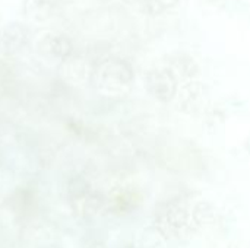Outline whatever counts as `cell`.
Returning <instances> with one entry per match:
<instances>
[{
    "instance_id": "6da1fadb",
    "label": "cell",
    "mask_w": 250,
    "mask_h": 248,
    "mask_svg": "<svg viewBox=\"0 0 250 248\" xmlns=\"http://www.w3.org/2000/svg\"><path fill=\"white\" fill-rule=\"evenodd\" d=\"M91 194V186L83 175H73L67 181V196L72 202H83Z\"/></svg>"
}]
</instances>
